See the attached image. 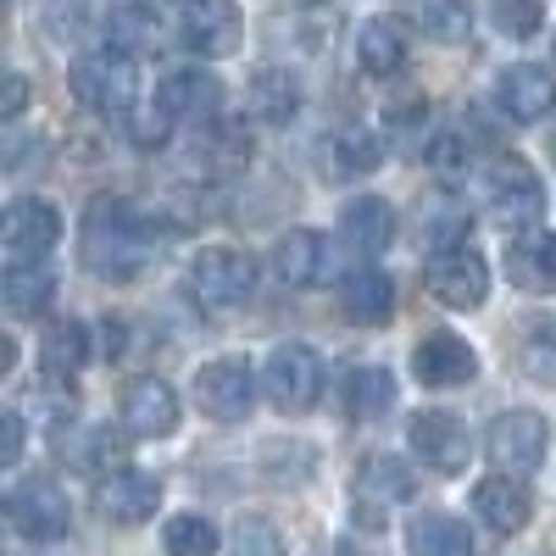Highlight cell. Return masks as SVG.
<instances>
[{"instance_id":"37","label":"cell","mask_w":556,"mask_h":556,"mask_svg":"<svg viewBox=\"0 0 556 556\" xmlns=\"http://www.w3.org/2000/svg\"><path fill=\"white\" fill-rule=\"evenodd\" d=\"M462 206L456 201H445V195H429V206H424V240L429 245H440V240H456L462 235Z\"/></svg>"},{"instance_id":"29","label":"cell","mask_w":556,"mask_h":556,"mask_svg":"<svg viewBox=\"0 0 556 556\" xmlns=\"http://www.w3.org/2000/svg\"><path fill=\"white\" fill-rule=\"evenodd\" d=\"M84 362H89V329L84 323H56V329L45 334V345H39V367L51 379H73Z\"/></svg>"},{"instance_id":"28","label":"cell","mask_w":556,"mask_h":556,"mask_svg":"<svg viewBox=\"0 0 556 556\" xmlns=\"http://www.w3.org/2000/svg\"><path fill=\"white\" fill-rule=\"evenodd\" d=\"M7 312L12 317H39L45 306H51V295H56V273L51 267H34V262H12V273H7Z\"/></svg>"},{"instance_id":"33","label":"cell","mask_w":556,"mask_h":556,"mask_svg":"<svg viewBox=\"0 0 556 556\" xmlns=\"http://www.w3.org/2000/svg\"><path fill=\"white\" fill-rule=\"evenodd\" d=\"M162 545H167V556H217V529L195 513H178L162 529Z\"/></svg>"},{"instance_id":"23","label":"cell","mask_w":556,"mask_h":556,"mask_svg":"<svg viewBox=\"0 0 556 556\" xmlns=\"http://www.w3.org/2000/svg\"><path fill=\"white\" fill-rule=\"evenodd\" d=\"M345 312H351V323H367V329L390 323V312H395V278L379 273V267H356L345 278Z\"/></svg>"},{"instance_id":"2","label":"cell","mask_w":556,"mask_h":556,"mask_svg":"<svg viewBox=\"0 0 556 556\" xmlns=\"http://www.w3.org/2000/svg\"><path fill=\"white\" fill-rule=\"evenodd\" d=\"M256 262L245 256V251H235V245H212V251H201L195 262H190V278H184V290H190V301H195V312H206V317H223V312H235V306H245L251 295H256Z\"/></svg>"},{"instance_id":"31","label":"cell","mask_w":556,"mask_h":556,"mask_svg":"<svg viewBox=\"0 0 556 556\" xmlns=\"http://www.w3.org/2000/svg\"><path fill=\"white\" fill-rule=\"evenodd\" d=\"M518 362H523V374L545 390H556V317H540L534 329L523 334L518 345Z\"/></svg>"},{"instance_id":"15","label":"cell","mask_w":556,"mask_h":556,"mask_svg":"<svg viewBox=\"0 0 556 556\" xmlns=\"http://www.w3.org/2000/svg\"><path fill=\"white\" fill-rule=\"evenodd\" d=\"M412 374H417V384H429V390H462V384H473L479 356H473V345L462 340V334L434 329V334L417 340V351H412Z\"/></svg>"},{"instance_id":"19","label":"cell","mask_w":556,"mask_h":556,"mask_svg":"<svg viewBox=\"0 0 556 556\" xmlns=\"http://www.w3.org/2000/svg\"><path fill=\"white\" fill-rule=\"evenodd\" d=\"M473 513L490 534H523L529 529V513H534V501L523 490V479L513 473H495L484 484H473Z\"/></svg>"},{"instance_id":"36","label":"cell","mask_w":556,"mask_h":556,"mask_svg":"<svg viewBox=\"0 0 556 556\" xmlns=\"http://www.w3.org/2000/svg\"><path fill=\"white\" fill-rule=\"evenodd\" d=\"M490 23L506 39H534L545 28V0H490Z\"/></svg>"},{"instance_id":"17","label":"cell","mask_w":556,"mask_h":556,"mask_svg":"<svg viewBox=\"0 0 556 556\" xmlns=\"http://www.w3.org/2000/svg\"><path fill=\"white\" fill-rule=\"evenodd\" d=\"M217 106H223V84L206 67H173L162 78V96H156L162 117H173V123H212Z\"/></svg>"},{"instance_id":"13","label":"cell","mask_w":556,"mask_h":556,"mask_svg":"<svg viewBox=\"0 0 556 556\" xmlns=\"http://www.w3.org/2000/svg\"><path fill=\"white\" fill-rule=\"evenodd\" d=\"M117 417L134 440H162L178 429V395H173V384H162L151 374H134L117 390Z\"/></svg>"},{"instance_id":"3","label":"cell","mask_w":556,"mask_h":556,"mask_svg":"<svg viewBox=\"0 0 556 556\" xmlns=\"http://www.w3.org/2000/svg\"><path fill=\"white\" fill-rule=\"evenodd\" d=\"M67 84H73V101L78 106L112 117V112H128L139 101V62L123 56L117 45H112V51H89V56L73 62Z\"/></svg>"},{"instance_id":"21","label":"cell","mask_w":556,"mask_h":556,"mask_svg":"<svg viewBox=\"0 0 556 556\" xmlns=\"http://www.w3.org/2000/svg\"><path fill=\"white\" fill-rule=\"evenodd\" d=\"M340 235H345V245H356V251H367V256L390 251V245H395V206H390L384 195H356V201H345V206H340Z\"/></svg>"},{"instance_id":"10","label":"cell","mask_w":556,"mask_h":556,"mask_svg":"<svg viewBox=\"0 0 556 556\" xmlns=\"http://www.w3.org/2000/svg\"><path fill=\"white\" fill-rule=\"evenodd\" d=\"M256 401V374L245 356H217L195 374V406L212 417V424H240Z\"/></svg>"},{"instance_id":"34","label":"cell","mask_w":556,"mask_h":556,"mask_svg":"<svg viewBox=\"0 0 556 556\" xmlns=\"http://www.w3.org/2000/svg\"><path fill=\"white\" fill-rule=\"evenodd\" d=\"M67 462H73V468H84V473L117 468V462H123V434H117V429H84V434L73 440Z\"/></svg>"},{"instance_id":"16","label":"cell","mask_w":556,"mask_h":556,"mask_svg":"<svg viewBox=\"0 0 556 556\" xmlns=\"http://www.w3.org/2000/svg\"><path fill=\"white\" fill-rule=\"evenodd\" d=\"M495 101L513 123H540L556 112V73L540 62H513L495 84Z\"/></svg>"},{"instance_id":"9","label":"cell","mask_w":556,"mask_h":556,"mask_svg":"<svg viewBox=\"0 0 556 556\" xmlns=\"http://www.w3.org/2000/svg\"><path fill=\"white\" fill-rule=\"evenodd\" d=\"M424 285L434 301L456 306V312H468V306H484L490 295V262L468 245H445L424 262Z\"/></svg>"},{"instance_id":"1","label":"cell","mask_w":556,"mask_h":556,"mask_svg":"<svg viewBox=\"0 0 556 556\" xmlns=\"http://www.w3.org/2000/svg\"><path fill=\"white\" fill-rule=\"evenodd\" d=\"M156 240L146 217L134 212V201L123 195H101L96 206L84 212V267L106 278V285H123V278H134L139 267L151 262Z\"/></svg>"},{"instance_id":"14","label":"cell","mask_w":556,"mask_h":556,"mask_svg":"<svg viewBox=\"0 0 556 556\" xmlns=\"http://www.w3.org/2000/svg\"><path fill=\"white\" fill-rule=\"evenodd\" d=\"M178 28H184V45L201 51V56H212V62L235 56L240 39H245V17H240L235 0H184Z\"/></svg>"},{"instance_id":"11","label":"cell","mask_w":556,"mask_h":556,"mask_svg":"<svg viewBox=\"0 0 556 556\" xmlns=\"http://www.w3.org/2000/svg\"><path fill=\"white\" fill-rule=\"evenodd\" d=\"M7 518H12V529H17L23 540L51 545V540L67 534L73 506H67L62 484H51V479H28V484H17V490L7 495Z\"/></svg>"},{"instance_id":"18","label":"cell","mask_w":556,"mask_h":556,"mask_svg":"<svg viewBox=\"0 0 556 556\" xmlns=\"http://www.w3.org/2000/svg\"><path fill=\"white\" fill-rule=\"evenodd\" d=\"M156 506H162V484L151 473H139V468H117L101 490H96V513L117 529H134V523H146L156 518Z\"/></svg>"},{"instance_id":"24","label":"cell","mask_w":556,"mask_h":556,"mask_svg":"<svg viewBox=\"0 0 556 556\" xmlns=\"http://www.w3.org/2000/svg\"><path fill=\"white\" fill-rule=\"evenodd\" d=\"M395 406V374L390 367H351L345 374V417L351 424H379Z\"/></svg>"},{"instance_id":"22","label":"cell","mask_w":556,"mask_h":556,"mask_svg":"<svg viewBox=\"0 0 556 556\" xmlns=\"http://www.w3.org/2000/svg\"><path fill=\"white\" fill-rule=\"evenodd\" d=\"M323 267H329V245H323V235H312V228H290V235L273 245V278L285 290L317 285Z\"/></svg>"},{"instance_id":"41","label":"cell","mask_w":556,"mask_h":556,"mask_svg":"<svg viewBox=\"0 0 556 556\" xmlns=\"http://www.w3.org/2000/svg\"><path fill=\"white\" fill-rule=\"evenodd\" d=\"M429 162H434V173L456 167V162H462V139H456V134H445V146H434V151H429Z\"/></svg>"},{"instance_id":"20","label":"cell","mask_w":556,"mask_h":556,"mask_svg":"<svg viewBox=\"0 0 556 556\" xmlns=\"http://www.w3.org/2000/svg\"><path fill=\"white\" fill-rule=\"evenodd\" d=\"M506 278H513L518 290L551 295L556 290V235H545V228H523V235L506 245Z\"/></svg>"},{"instance_id":"5","label":"cell","mask_w":556,"mask_h":556,"mask_svg":"<svg viewBox=\"0 0 556 556\" xmlns=\"http://www.w3.org/2000/svg\"><path fill=\"white\" fill-rule=\"evenodd\" d=\"M417 495V479L401 456H367L356 479H351V513L367 523V529H384V518L395 506H406Z\"/></svg>"},{"instance_id":"6","label":"cell","mask_w":556,"mask_h":556,"mask_svg":"<svg viewBox=\"0 0 556 556\" xmlns=\"http://www.w3.org/2000/svg\"><path fill=\"white\" fill-rule=\"evenodd\" d=\"M484 451H490V462L501 473L529 479L551 451V424L540 412H501L490 424V434H484Z\"/></svg>"},{"instance_id":"4","label":"cell","mask_w":556,"mask_h":556,"mask_svg":"<svg viewBox=\"0 0 556 556\" xmlns=\"http://www.w3.org/2000/svg\"><path fill=\"white\" fill-rule=\"evenodd\" d=\"M484 190H490V223L495 228H540L545 217V190L523 156H495L484 173Z\"/></svg>"},{"instance_id":"32","label":"cell","mask_w":556,"mask_h":556,"mask_svg":"<svg viewBox=\"0 0 556 556\" xmlns=\"http://www.w3.org/2000/svg\"><path fill=\"white\" fill-rule=\"evenodd\" d=\"M112 45H117V51H156V39H162V28H156V12L151 7H117L112 12Z\"/></svg>"},{"instance_id":"25","label":"cell","mask_w":556,"mask_h":556,"mask_svg":"<svg viewBox=\"0 0 556 556\" xmlns=\"http://www.w3.org/2000/svg\"><path fill=\"white\" fill-rule=\"evenodd\" d=\"M356 62L374 73V78H390L406 67V28L395 17H374V23H362L356 34Z\"/></svg>"},{"instance_id":"30","label":"cell","mask_w":556,"mask_h":556,"mask_svg":"<svg viewBox=\"0 0 556 556\" xmlns=\"http://www.w3.org/2000/svg\"><path fill=\"white\" fill-rule=\"evenodd\" d=\"M379 162H384V151H379V139L367 134V128H345V134L329 139V167H334L340 178H351V173H374Z\"/></svg>"},{"instance_id":"40","label":"cell","mask_w":556,"mask_h":556,"mask_svg":"<svg viewBox=\"0 0 556 556\" xmlns=\"http://www.w3.org/2000/svg\"><path fill=\"white\" fill-rule=\"evenodd\" d=\"M23 106H28V78L12 73V78H7V96H0V117H17Z\"/></svg>"},{"instance_id":"26","label":"cell","mask_w":556,"mask_h":556,"mask_svg":"<svg viewBox=\"0 0 556 556\" xmlns=\"http://www.w3.org/2000/svg\"><path fill=\"white\" fill-rule=\"evenodd\" d=\"M406 551L412 556H473V534L451 513H424L406 529Z\"/></svg>"},{"instance_id":"44","label":"cell","mask_w":556,"mask_h":556,"mask_svg":"<svg viewBox=\"0 0 556 556\" xmlns=\"http://www.w3.org/2000/svg\"><path fill=\"white\" fill-rule=\"evenodd\" d=\"M334 556H351V551H334Z\"/></svg>"},{"instance_id":"35","label":"cell","mask_w":556,"mask_h":556,"mask_svg":"<svg viewBox=\"0 0 556 556\" xmlns=\"http://www.w3.org/2000/svg\"><path fill=\"white\" fill-rule=\"evenodd\" d=\"M424 28H429V39H445V45L468 39L473 34V0H424Z\"/></svg>"},{"instance_id":"43","label":"cell","mask_w":556,"mask_h":556,"mask_svg":"<svg viewBox=\"0 0 556 556\" xmlns=\"http://www.w3.org/2000/svg\"><path fill=\"white\" fill-rule=\"evenodd\" d=\"M551 162H556V134H551Z\"/></svg>"},{"instance_id":"42","label":"cell","mask_w":556,"mask_h":556,"mask_svg":"<svg viewBox=\"0 0 556 556\" xmlns=\"http://www.w3.org/2000/svg\"><path fill=\"white\" fill-rule=\"evenodd\" d=\"M12 362H17V340L0 334V374H12Z\"/></svg>"},{"instance_id":"8","label":"cell","mask_w":556,"mask_h":556,"mask_svg":"<svg viewBox=\"0 0 556 556\" xmlns=\"http://www.w3.org/2000/svg\"><path fill=\"white\" fill-rule=\"evenodd\" d=\"M406 445H412V456L424 462V468H434L445 479H456L462 468H468V456H473L468 424H462L456 412H412Z\"/></svg>"},{"instance_id":"12","label":"cell","mask_w":556,"mask_h":556,"mask_svg":"<svg viewBox=\"0 0 556 556\" xmlns=\"http://www.w3.org/2000/svg\"><path fill=\"white\" fill-rule=\"evenodd\" d=\"M56 240H62V212L39 195L12 201L7 217H0V245H7L12 262H45L56 251Z\"/></svg>"},{"instance_id":"27","label":"cell","mask_w":556,"mask_h":556,"mask_svg":"<svg viewBox=\"0 0 556 556\" xmlns=\"http://www.w3.org/2000/svg\"><path fill=\"white\" fill-rule=\"evenodd\" d=\"M251 112H256L267 128L290 123V117L301 112V84H295L285 67H262V73L251 78Z\"/></svg>"},{"instance_id":"38","label":"cell","mask_w":556,"mask_h":556,"mask_svg":"<svg viewBox=\"0 0 556 556\" xmlns=\"http://www.w3.org/2000/svg\"><path fill=\"white\" fill-rule=\"evenodd\" d=\"M235 556H285V540H278L267 518H245L235 529Z\"/></svg>"},{"instance_id":"39","label":"cell","mask_w":556,"mask_h":556,"mask_svg":"<svg viewBox=\"0 0 556 556\" xmlns=\"http://www.w3.org/2000/svg\"><path fill=\"white\" fill-rule=\"evenodd\" d=\"M17 456H23V417L7 412V417H0V462L17 468Z\"/></svg>"},{"instance_id":"7","label":"cell","mask_w":556,"mask_h":556,"mask_svg":"<svg viewBox=\"0 0 556 556\" xmlns=\"http://www.w3.org/2000/svg\"><path fill=\"white\" fill-rule=\"evenodd\" d=\"M262 390L278 412H312L317 395H323V356L312 345H278L267 356V374H262Z\"/></svg>"}]
</instances>
